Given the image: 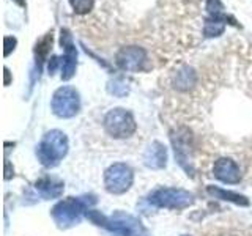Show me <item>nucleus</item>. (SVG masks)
Listing matches in <instances>:
<instances>
[{"instance_id": "1", "label": "nucleus", "mask_w": 252, "mask_h": 236, "mask_svg": "<svg viewBox=\"0 0 252 236\" xmlns=\"http://www.w3.org/2000/svg\"><path fill=\"white\" fill-rule=\"evenodd\" d=\"M87 217L96 225L109 228L110 232H114L118 236H147L145 228L140 225L139 220L125 214V212H115L112 217L107 219L102 214L99 216L98 211H89Z\"/></svg>"}, {"instance_id": "2", "label": "nucleus", "mask_w": 252, "mask_h": 236, "mask_svg": "<svg viewBox=\"0 0 252 236\" xmlns=\"http://www.w3.org/2000/svg\"><path fill=\"white\" fill-rule=\"evenodd\" d=\"M66 153H68V139L62 131L47 132L36 148L38 159L46 167L57 165L59 161L63 159V156Z\"/></svg>"}, {"instance_id": "3", "label": "nucleus", "mask_w": 252, "mask_h": 236, "mask_svg": "<svg viewBox=\"0 0 252 236\" xmlns=\"http://www.w3.org/2000/svg\"><path fill=\"white\" fill-rule=\"evenodd\" d=\"M148 202L153 203L158 208H167V209H185L194 203V197L191 192L185 189L175 187H161L156 189L148 197Z\"/></svg>"}, {"instance_id": "4", "label": "nucleus", "mask_w": 252, "mask_h": 236, "mask_svg": "<svg viewBox=\"0 0 252 236\" xmlns=\"http://www.w3.org/2000/svg\"><path fill=\"white\" fill-rule=\"evenodd\" d=\"M84 211H85V203L81 199L68 197V199L59 202L52 208V217L59 227L68 228L81 222Z\"/></svg>"}, {"instance_id": "5", "label": "nucleus", "mask_w": 252, "mask_h": 236, "mask_svg": "<svg viewBox=\"0 0 252 236\" xmlns=\"http://www.w3.org/2000/svg\"><path fill=\"white\" fill-rule=\"evenodd\" d=\"M104 128L115 139L129 137L136 131V121L131 112L125 109H112L104 117Z\"/></svg>"}, {"instance_id": "6", "label": "nucleus", "mask_w": 252, "mask_h": 236, "mask_svg": "<svg viewBox=\"0 0 252 236\" xmlns=\"http://www.w3.org/2000/svg\"><path fill=\"white\" fill-rule=\"evenodd\" d=\"M52 112L60 118H71L79 112L81 98L73 87H62L52 96Z\"/></svg>"}, {"instance_id": "7", "label": "nucleus", "mask_w": 252, "mask_h": 236, "mask_svg": "<svg viewBox=\"0 0 252 236\" xmlns=\"http://www.w3.org/2000/svg\"><path fill=\"white\" fill-rule=\"evenodd\" d=\"M134 175L126 164H114L104 173V186L110 194H123L132 186Z\"/></svg>"}, {"instance_id": "8", "label": "nucleus", "mask_w": 252, "mask_h": 236, "mask_svg": "<svg viewBox=\"0 0 252 236\" xmlns=\"http://www.w3.org/2000/svg\"><path fill=\"white\" fill-rule=\"evenodd\" d=\"M207 19H205V27L203 33L205 36L213 38L219 36L225 29V24L228 19V16L224 13V5L220 3V0H207Z\"/></svg>"}, {"instance_id": "9", "label": "nucleus", "mask_w": 252, "mask_h": 236, "mask_svg": "<svg viewBox=\"0 0 252 236\" xmlns=\"http://www.w3.org/2000/svg\"><path fill=\"white\" fill-rule=\"evenodd\" d=\"M115 63L118 68L129 73H137L144 69L147 63V52L139 46H126L122 47L115 55Z\"/></svg>"}, {"instance_id": "10", "label": "nucleus", "mask_w": 252, "mask_h": 236, "mask_svg": "<svg viewBox=\"0 0 252 236\" xmlns=\"http://www.w3.org/2000/svg\"><path fill=\"white\" fill-rule=\"evenodd\" d=\"M60 44L65 49V55L60 59L62 60V79L63 81H69L76 73V65H77V51L73 44V38H71L69 30L62 29V36H60Z\"/></svg>"}, {"instance_id": "11", "label": "nucleus", "mask_w": 252, "mask_h": 236, "mask_svg": "<svg viewBox=\"0 0 252 236\" xmlns=\"http://www.w3.org/2000/svg\"><path fill=\"white\" fill-rule=\"evenodd\" d=\"M213 175L219 181L228 184H236L241 181V172L238 164L230 157H219L213 164Z\"/></svg>"}, {"instance_id": "12", "label": "nucleus", "mask_w": 252, "mask_h": 236, "mask_svg": "<svg viewBox=\"0 0 252 236\" xmlns=\"http://www.w3.org/2000/svg\"><path fill=\"white\" fill-rule=\"evenodd\" d=\"M165 161H167L165 147L159 142H153L144 154V164L150 169H162L165 165Z\"/></svg>"}, {"instance_id": "13", "label": "nucleus", "mask_w": 252, "mask_h": 236, "mask_svg": "<svg viewBox=\"0 0 252 236\" xmlns=\"http://www.w3.org/2000/svg\"><path fill=\"white\" fill-rule=\"evenodd\" d=\"M207 191L210 195H213L215 199H220V200H227V202H232L236 205H241V206H248L249 200L246 199L244 195H240L236 192H230V191H224V189H219L215 186H208Z\"/></svg>"}, {"instance_id": "14", "label": "nucleus", "mask_w": 252, "mask_h": 236, "mask_svg": "<svg viewBox=\"0 0 252 236\" xmlns=\"http://www.w3.org/2000/svg\"><path fill=\"white\" fill-rule=\"evenodd\" d=\"M36 189L46 199H54V197H59L63 192V184L46 177L36 181Z\"/></svg>"}, {"instance_id": "15", "label": "nucleus", "mask_w": 252, "mask_h": 236, "mask_svg": "<svg viewBox=\"0 0 252 236\" xmlns=\"http://www.w3.org/2000/svg\"><path fill=\"white\" fill-rule=\"evenodd\" d=\"M52 46V31L51 33H47L44 38H41L39 41L36 43V49H35V54H36V68H38V73L41 71V65H43V60L49 52Z\"/></svg>"}, {"instance_id": "16", "label": "nucleus", "mask_w": 252, "mask_h": 236, "mask_svg": "<svg viewBox=\"0 0 252 236\" xmlns=\"http://www.w3.org/2000/svg\"><path fill=\"white\" fill-rule=\"evenodd\" d=\"M197 81V76L194 73V69L191 68H185L183 71H180L177 74V79H175V85L177 88L180 90H188L189 87H192Z\"/></svg>"}, {"instance_id": "17", "label": "nucleus", "mask_w": 252, "mask_h": 236, "mask_svg": "<svg viewBox=\"0 0 252 236\" xmlns=\"http://www.w3.org/2000/svg\"><path fill=\"white\" fill-rule=\"evenodd\" d=\"M107 90H109V93H112L114 96L122 98V96H125V94H128L129 85H128V82H126L123 77H115L114 81L109 82Z\"/></svg>"}, {"instance_id": "18", "label": "nucleus", "mask_w": 252, "mask_h": 236, "mask_svg": "<svg viewBox=\"0 0 252 236\" xmlns=\"http://www.w3.org/2000/svg\"><path fill=\"white\" fill-rule=\"evenodd\" d=\"M69 3L77 14H87L93 8L94 0H69Z\"/></svg>"}, {"instance_id": "19", "label": "nucleus", "mask_w": 252, "mask_h": 236, "mask_svg": "<svg viewBox=\"0 0 252 236\" xmlns=\"http://www.w3.org/2000/svg\"><path fill=\"white\" fill-rule=\"evenodd\" d=\"M5 57H8V55L11 54V51H14V46H16V38H11V36H5Z\"/></svg>"}, {"instance_id": "20", "label": "nucleus", "mask_w": 252, "mask_h": 236, "mask_svg": "<svg viewBox=\"0 0 252 236\" xmlns=\"http://www.w3.org/2000/svg\"><path fill=\"white\" fill-rule=\"evenodd\" d=\"M59 66H62V60L54 55V57L51 59V61H49V74H54L55 69H57Z\"/></svg>"}, {"instance_id": "21", "label": "nucleus", "mask_w": 252, "mask_h": 236, "mask_svg": "<svg viewBox=\"0 0 252 236\" xmlns=\"http://www.w3.org/2000/svg\"><path fill=\"white\" fill-rule=\"evenodd\" d=\"M11 178V164L10 162H5V179H10Z\"/></svg>"}, {"instance_id": "22", "label": "nucleus", "mask_w": 252, "mask_h": 236, "mask_svg": "<svg viewBox=\"0 0 252 236\" xmlns=\"http://www.w3.org/2000/svg\"><path fill=\"white\" fill-rule=\"evenodd\" d=\"M10 84V69L5 68V85Z\"/></svg>"}, {"instance_id": "23", "label": "nucleus", "mask_w": 252, "mask_h": 236, "mask_svg": "<svg viewBox=\"0 0 252 236\" xmlns=\"http://www.w3.org/2000/svg\"><path fill=\"white\" fill-rule=\"evenodd\" d=\"M16 3H19V5H26V2H24V0H14Z\"/></svg>"}, {"instance_id": "24", "label": "nucleus", "mask_w": 252, "mask_h": 236, "mask_svg": "<svg viewBox=\"0 0 252 236\" xmlns=\"http://www.w3.org/2000/svg\"><path fill=\"white\" fill-rule=\"evenodd\" d=\"M183 236H189V235H183Z\"/></svg>"}]
</instances>
